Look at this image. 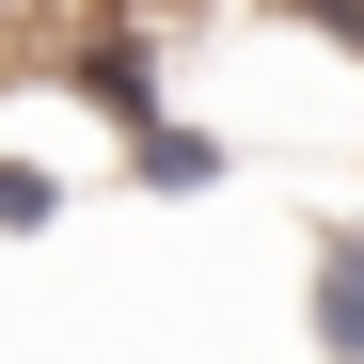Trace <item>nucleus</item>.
Instances as JSON below:
<instances>
[{"label":"nucleus","mask_w":364,"mask_h":364,"mask_svg":"<svg viewBox=\"0 0 364 364\" xmlns=\"http://www.w3.org/2000/svg\"><path fill=\"white\" fill-rule=\"evenodd\" d=\"M48 80H64L111 143H143L159 111H174V48H159V16H127V0H111V16H80L64 48H48Z\"/></svg>","instance_id":"1"},{"label":"nucleus","mask_w":364,"mask_h":364,"mask_svg":"<svg viewBox=\"0 0 364 364\" xmlns=\"http://www.w3.org/2000/svg\"><path fill=\"white\" fill-rule=\"evenodd\" d=\"M301 333H317V364H364V222H317V254H301Z\"/></svg>","instance_id":"2"},{"label":"nucleus","mask_w":364,"mask_h":364,"mask_svg":"<svg viewBox=\"0 0 364 364\" xmlns=\"http://www.w3.org/2000/svg\"><path fill=\"white\" fill-rule=\"evenodd\" d=\"M222 174H237V143L191 127V111H159V127L127 143V191H222Z\"/></svg>","instance_id":"3"},{"label":"nucleus","mask_w":364,"mask_h":364,"mask_svg":"<svg viewBox=\"0 0 364 364\" xmlns=\"http://www.w3.org/2000/svg\"><path fill=\"white\" fill-rule=\"evenodd\" d=\"M48 222H64V174H48V159H16V143H0V237H48Z\"/></svg>","instance_id":"4"}]
</instances>
